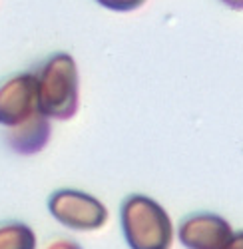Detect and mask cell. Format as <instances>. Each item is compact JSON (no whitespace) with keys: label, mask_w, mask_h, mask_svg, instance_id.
Here are the masks:
<instances>
[{"label":"cell","mask_w":243,"mask_h":249,"mask_svg":"<svg viewBox=\"0 0 243 249\" xmlns=\"http://www.w3.org/2000/svg\"><path fill=\"white\" fill-rule=\"evenodd\" d=\"M48 212L60 225L74 231L102 230L110 217L108 207L96 196L72 188L52 192L48 197Z\"/></svg>","instance_id":"3957f363"},{"label":"cell","mask_w":243,"mask_h":249,"mask_svg":"<svg viewBox=\"0 0 243 249\" xmlns=\"http://www.w3.org/2000/svg\"><path fill=\"white\" fill-rule=\"evenodd\" d=\"M36 231L24 221L0 223V249H36Z\"/></svg>","instance_id":"52a82bcc"},{"label":"cell","mask_w":243,"mask_h":249,"mask_svg":"<svg viewBox=\"0 0 243 249\" xmlns=\"http://www.w3.org/2000/svg\"><path fill=\"white\" fill-rule=\"evenodd\" d=\"M36 76L38 108L56 122H68L80 110V70L70 52H54L48 56Z\"/></svg>","instance_id":"6da1fadb"},{"label":"cell","mask_w":243,"mask_h":249,"mask_svg":"<svg viewBox=\"0 0 243 249\" xmlns=\"http://www.w3.org/2000/svg\"><path fill=\"white\" fill-rule=\"evenodd\" d=\"M231 235V223L211 212L188 215L177 227V239L186 249H221Z\"/></svg>","instance_id":"5b68a950"},{"label":"cell","mask_w":243,"mask_h":249,"mask_svg":"<svg viewBox=\"0 0 243 249\" xmlns=\"http://www.w3.org/2000/svg\"><path fill=\"white\" fill-rule=\"evenodd\" d=\"M221 249H243V231H233L231 239Z\"/></svg>","instance_id":"30bf717a"},{"label":"cell","mask_w":243,"mask_h":249,"mask_svg":"<svg viewBox=\"0 0 243 249\" xmlns=\"http://www.w3.org/2000/svg\"><path fill=\"white\" fill-rule=\"evenodd\" d=\"M219 2L226 4V6L231 8V10H237V12L243 10V0H219Z\"/></svg>","instance_id":"8fae6325"},{"label":"cell","mask_w":243,"mask_h":249,"mask_svg":"<svg viewBox=\"0 0 243 249\" xmlns=\"http://www.w3.org/2000/svg\"><path fill=\"white\" fill-rule=\"evenodd\" d=\"M46 249H84L78 241L68 239V237H56L54 241H50L46 245Z\"/></svg>","instance_id":"9c48e42d"},{"label":"cell","mask_w":243,"mask_h":249,"mask_svg":"<svg viewBox=\"0 0 243 249\" xmlns=\"http://www.w3.org/2000/svg\"><path fill=\"white\" fill-rule=\"evenodd\" d=\"M52 140V120L42 112H36L30 120L14 128L4 130V142L16 156H36L44 152Z\"/></svg>","instance_id":"8992f818"},{"label":"cell","mask_w":243,"mask_h":249,"mask_svg":"<svg viewBox=\"0 0 243 249\" xmlns=\"http://www.w3.org/2000/svg\"><path fill=\"white\" fill-rule=\"evenodd\" d=\"M122 233L130 249H172L175 230L159 201L144 194H132L120 205Z\"/></svg>","instance_id":"7a4b0ae2"},{"label":"cell","mask_w":243,"mask_h":249,"mask_svg":"<svg viewBox=\"0 0 243 249\" xmlns=\"http://www.w3.org/2000/svg\"><path fill=\"white\" fill-rule=\"evenodd\" d=\"M38 108L34 72H18L0 82V128H14L30 120Z\"/></svg>","instance_id":"277c9868"},{"label":"cell","mask_w":243,"mask_h":249,"mask_svg":"<svg viewBox=\"0 0 243 249\" xmlns=\"http://www.w3.org/2000/svg\"><path fill=\"white\" fill-rule=\"evenodd\" d=\"M98 6H102L110 12H134V10H139L144 6L148 0H94Z\"/></svg>","instance_id":"ba28073f"}]
</instances>
